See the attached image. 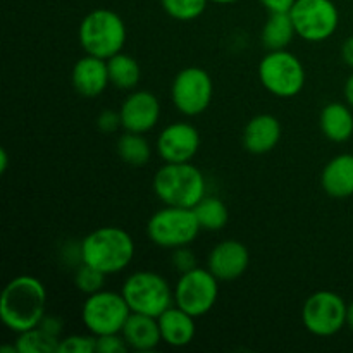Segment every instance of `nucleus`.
I'll return each mask as SVG.
<instances>
[{"mask_svg":"<svg viewBox=\"0 0 353 353\" xmlns=\"http://www.w3.org/2000/svg\"><path fill=\"white\" fill-rule=\"evenodd\" d=\"M200 148V133L190 123H172L157 137V152L164 162H192Z\"/></svg>","mask_w":353,"mask_h":353,"instance_id":"obj_13","label":"nucleus"},{"mask_svg":"<svg viewBox=\"0 0 353 353\" xmlns=\"http://www.w3.org/2000/svg\"><path fill=\"white\" fill-rule=\"evenodd\" d=\"M97 338V350L99 353H126L130 350L126 340L121 333L117 334H103Z\"/></svg>","mask_w":353,"mask_h":353,"instance_id":"obj_30","label":"nucleus"},{"mask_svg":"<svg viewBox=\"0 0 353 353\" xmlns=\"http://www.w3.org/2000/svg\"><path fill=\"white\" fill-rule=\"evenodd\" d=\"M119 114L124 131L143 134L157 126L161 119V103L154 93L138 90L124 99Z\"/></svg>","mask_w":353,"mask_h":353,"instance_id":"obj_14","label":"nucleus"},{"mask_svg":"<svg viewBox=\"0 0 353 353\" xmlns=\"http://www.w3.org/2000/svg\"><path fill=\"white\" fill-rule=\"evenodd\" d=\"M131 312L159 317L174 305V290L168 279L154 271H137L130 274L121 288Z\"/></svg>","mask_w":353,"mask_h":353,"instance_id":"obj_5","label":"nucleus"},{"mask_svg":"<svg viewBox=\"0 0 353 353\" xmlns=\"http://www.w3.org/2000/svg\"><path fill=\"white\" fill-rule=\"evenodd\" d=\"M154 192L164 205L193 209L205 196V176L192 162H164L155 172Z\"/></svg>","mask_w":353,"mask_h":353,"instance_id":"obj_3","label":"nucleus"},{"mask_svg":"<svg viewBox=\"0 0 353 353\" xmlns=\"http://www.w3.org/2000/svg\"><path fill=\"white\" fill-rule=\"evenodd\" d=\"M61 338L54 336L41 326L17 334L16 347L19 353H59Z\"/></svg>","mask_w":353,"mask_h":353,"instance_id":"obj_26","label":"nucleus"},{"mask_svg":"<svg viewBox=\"0 0 353 353\" xmlns=\"http://www.w3.org/2000/svg\"><path fill=\"white\" fill-rule=\"evenodd\" d=\"M341 57H343L345 64H348L353 69V37L347 38L341 47Z\"/></svg>","mask_w":353,"mask_h":353,"instance_id":"obj_35","label":"nucleus"},{"mask_svg":"<svg viewBox=\"0 0 353 353\" xmlns=\"http://www.w3.org/2000/svg\"><path fill=\"white\" fill-rule=\"evenodd\" d=\"M210 0H161L162 9L176 21H195L205 12Z\"/></svg>","mask_w":353,"mask_h":353,"instance_id":"obj_27","label":"nucleus"},{"mask_svg":"<svg viewBox=\"0 0 353 353\" xmlns=\"http://www.w3.org/2000/svg\"><path fill=\"white\" fill-rule=\"evenodd\" d=\"M202 231L193 209L165 205L157 210L147 223L150 241L165 250L190 247Z\"/></svg>","mask_w":353,"mask_h":353,"instance_id":"obj_6","label":"nucleus"},{"mask_svg":"<svg viewBox=\"0 0 353 353\" xmlns=\"http://www.w3.org/2000/svg\"><path fill=\"white\" fill-rule=\"evenodd\" d=\"M262 86L279 99H293L305 86V68L288 50H269L259 64Z\"/></svg>","mask_w":353,"mask_h":353,"instance_id":"obj_7","label":"nucleus"},{"mask_svg":"<svg viewBox=\"0 0 353 353\" xmlns=\"http://www.w3.org/2000/svg\"><path fill=\"white\" fill-rule=\"evenodd\" d=\"M296 31L290 12L269 14V19L262 28L261 40L268 50H283L292 43Z\"/></svg>","mask_w":353,"mask_h":353,"instance_id":"obj_22","label":"nucleus"},{"mask_svg":"<svg viewBox=\"0 0 353 353\" xmlns=\"http://www.w3.org/2000/svg\"><path fill=\"white\" fill-rule=\"evenodd\" d=\"M323 190L333 199L353 195V154H340L331 159L321 174Z\"/></svg>","mask_w":353,"mask_h":353,"instance_id":"obj_20","label":"nucleus"},{"mask_svg":"<svg viewBox=\"0 0 353 353\" xmlns=\"http://www.w3.org/2000/svg\"><path fill=\"white\" fill-rule=\"evenodd\" d=\"M126 34L123 17L110 9H95L88 12L83 17L78 30L83 50L105 61L123 52Z\"/></svg>","mask_w":353,"mask_h":353,"instance_id":"obj_4","label":"nucleus"},{"mask_svg":"<svg viewBox=\"0 0 353 353\" xmlns=\"http://www.w3.org/2000/svg\"><path fill=\"white\" fill-rule=\"evenodd\" d=\"M264 6V9L269 14H279V12H290L295 6L296 0H259Z\"/></svg>","mask_w":353,"mask_h":353,"instance_id":"obj_33","label":"nucleus"},{"mask_svg":"<svg viewBox=\"0 0 353 353\" xmlns=\"http://www.w3.org/2000/svg\"><path fill=\"white\" fill-rule=\"evenodd\" d=\"M107 68H109L110 85H114L116 88L133 90L140 83V64L131 55L123 54V52L112 55L110 59H107Z\"/></svg>","mask_w":353,"mask_h":353,"instance_id":"obj_23","label":"nucleus"},{"mask_svg":"<svg viewBox=\"0 0 353 353\" xmlns=\"http://www.w3.org/2000/svg\"><path fill=\"white\" fill-rule=\"evenodd\" d=\"M290 17L296 37L310 43H321L334 34L340 24V12L333 0H296Z\"/></svg>","mask_w":353,"mask_h":353,"instance_id":"obj_9","label":"nucleus"},{"mask_svg":"<svg viewBox=\"0 0 353 353\" xmlns=\"http://www.w3.org/2000/svg\"><path fill=\"white\" fill-rule=\"evenodd\" d=\"M121 334L126 340L130 350L150 352L157 348L162 341L161 327H159L157 317L147 316V314L131 312L124 324Z\"/></svg>","mask_w":353,"mask_h":353,"instance_id":"obj_19","label":"nucleus"},{"mask_svg":"<svg viewBox=\"0 0 353 353\" xmlns=\"http://www.w3.org/2000/svg\"><path fill=\"white\" fill-rule=\"evenodd\" d=\"M97 350V338L90 334H71L61 338L59 353H93Z\"/></svg>","mask_w":353,"mask_h":353,"instance_id":"obj_29","label":"nucleus"},{"mask_svg":"<svg viewBox=\"0 0 353 353\" xmlns=\"http://www.w3.org/2000/svg\"><path fill=\"white\" fill-rule=\"evenodd\" d=\"M219 299V279L209 269L195 268L179 276L174 286V305L195 319L205 316Z\"/></svg>","mask_w":353,"mask_h":353,"instance_id":"obj_10","label":"nucleus"},{"mask_svg":"<svg viewBox=\"0 0 353 353\" xmlns=\"http://www.w3.org/2000/svg\"><path fill=\"white\" fill-rule=\"evenodd\" d=\"M134 241L128 231L117 226L93 230L79 245V261L99 269L105 276L117 274L131 264Z\"/></svg>","mask_w":353,"mask_h":353,"instance_id":"obj_2","label":"nucleus"},{"mask_svg":"<svg viewBox=\"0 0 353 353\" xmlns=\"http://www.w3.org/2000/svg\"><path fill=\"white\" fill-rule=\"evenodd\" d=\"M196 219L202 230L207 231H219L223 230L230 219L226 203L217 196H203L195 207H193Z\"/></svg>","mask_w":353,"mask_h":353,"instance_id":"obj_25","label":"nucleus"},{"mask_svg":"<svg viewBox=\"0 0 353 353\" xmlns=\"http://www.w3.org/2000/svg\"><path fill=\"white\" fill-rule=\"evenodd\" d=\"M47 309V290L34 276L10 279L0 295V319L7 330L24 333L40 326Z\"/></svg>","mask_w":353,"mask_h":353,"instance_id":"obj_1","label":"nucleus"},{"mask_svg":"<svg viewBox=\"0 0 353 353\" xmlns=\"http://www.w3.org/2000/svg\"><path fill=\"white\" fill-rule=\"evenodd\" d=\"M347 310L343 296L330 290L312 293L302 309L303 326L319 338H330L347 326Z\"/></svg>","mask_w":353,"mask_h":353,"instance_id":"obj_11","label":"nucleus"},{"mask_svg":"<svg viewBox=\"0 0 353 353\" xmlns=\"http://www.w3.org/2000/svg\"><path fill=\"white\" fill-rule=\"evenodd\" d=\"M347 326L353 331V302L348 305V310H347Z\"/></svg>","mask_w":353,"mask_h":353,"instance_id":"obj_38","label":"nucleus"},{"mask_svg":"<svg viewBox=\"0 0 353 353\" xmlns=\"http://www.w3.org/2000/svg\"><path fill=\"white\" fill-rule=\"evenodd\" d=\"M130 316L131 309L123 293L105 290L88 295L81 309L83 324L93 336L121 333Z\"/></svg>","mask_w":353,"mask_h":353,"instance_id":"obj_8","label":"nucleus"},{"mask_svg":"<svg viewBox=\"0 0 353 353\" xmlns=\"http://www.w3.org/2000/svg\"><path fill=\"white\" fill-rule=\"evenodd\" d=\"M210 2H214V3H221V6H230V3L238 2V0H210Z\"/></svg>","mask_w":353,"mask_h":353,"instance_id":"obj_40","label":"nucleus"},{"mask_svg":"<svg viewBox=\"0 0 353 353\" xmlns=\"http://www.w3.org/2000/svg\"><path fill=\"white\" fill-rule=\"evenodd\" d=\"M319 126L324 137L334 143H343L353 137V114L350 105L331 102L321 110Z\"/></svg>","mask_w":353,"mask_h":353,"instance_id":"obj_21","label":"nucleus"},{"mask_svg":"<svg viewBox=\"0 0 353 353\" xmlns=\"http://www.w3.org/2000/svg\"><path fill=\"white\" fill-rule=\"evenodd\" d=\"M7 168H9V155H7V150L6 148H2L0 150V172H6Z\"/></svg>","mask_w":353,"mask_h":353,"instance_id":"obj_37","label":"nucleus"},{"mask_svg":"<svg viewBox=\"0 0 353 353\" xmlns=\"http://www.w3.org/2000/svg\"><path fill=\"white\" fill-rule=\"evenodd\" d=\"M250 264L248 248L241 241L224 240L210 250L207 269L219 281H234L247 272Z\"/></svg>","mask_w":353,"mask_h":353,"instance_id":"obj_15","label":"nucleus"},{"mask_svg":"<svg viewBox=\"0 0 353 353\" xmlns=\"http://www.w3.org/2000/svg\"><path fill=\"white\" fill-rule=\"evenodd\" d=\"M159 327H161L162 341L174 348L188 347L196 334L195 317L190 316L178 305L169 307L165 312L157 317Z\"/></svg>","mask_w":353,"mask_h":353,"instance_id":"obj_18","label":"nucleus"},{"mask_svg":"<svg viewBox=\"0 0 353 353\" xmlns=\"http://www.w3.org/2000/svg\"><path fill=\"white\" fill-rule=\"evenodd\" d=\"M281 133V123L278 117L272 114H259L247 123L241 134V141H243L245 150L262 155L278 147Z\"/></svg>","mask_w":353,"mask_h":353,"instance_id":"obj_17","label":"nucleus"},{"mask_svg":"<svg viewBox=\"0 0 353 353\" xmlns=\"http://www.w3.org/2000/svg\"><path fill=\"white\" fill-rule=\"evenodd\" d=\"M103 283H105V274L100 272L99 269L85 264V262H81V265L76 269L74 285L85 295H92V293L100 292L103 288Z\"/></svg>","mask_w":353,"mask_h":353,"instance_id":"obj_28","label":"nucleus"},{"mask_svg":"<svg viewBox=\"0 0 353 353\" xmlns=\"http://www.w3.org/2000/svg\"><path fill=\"white\" fill-rule=\"evenodd\" d=\"M171 264H172V268L179 272V274L192 271V269L196 268L195 254L190 250V247L174 248V250H172Z\"/></svg>","mask_w":353,"mask_h":353,"instance_id":"obj_31","label":"nucleus"},{"mask_svg":"<svg viewBox=\"0 0 353 353\" xmlns=\"http://www.w3.org/2000/svg\"><path fill=\"white\" fill-rule=\"evenodd\" d=\"M40 326L43 327L45 331H48V333H50V334H54V336L61 338V333H62V321L59 319V317H48V316H45L43 319H41Z\"/></svg>","mask_w":353,"mask_h":353,"instance_id":"obj_34","label":"nucleus"},{"mask_svg":"<svg viewBox=\"0 0 353 353\" xmlns=\"http://www.w3.org/2000/svg\"><path fill=\"white\" fill-rule=\"evenodd\" d=\"M117 155L126 164L141 168V165L148 164V161H150L152 147L141 133L126 131L117 140Z\"/></svg>","mask_w":353,"mask_h":353,"instance_id":"obj_24","label":"nucleus"},{"mask_svg":"<svg viewBox=\"0 0 353 353\" xmlns=\"http://www.w3.org/2000/svg\"><path fill=\"white\" fill-rule=\"evenodd\" d=\"M212 78L202 68H185L172 79L171 100L183 116L195 117L205 112L212 102Z\"/></svg>","mask_w":353,"mask_h":353,"instance_id":"obj_12","label":"nucleus"},{"mask_svg":"<svg viewBox=\"0 0 353 353\" xmlns=\"http://www.w3.org/2000/svg\"><path fill=\"white\" fill-rule=\"evenodd\" d=\"M345 100H347L348 105L353 109V72L348 76L347 83H345Z\"/></svg>","mask_w":353,"mask_h":353,"instance_id":"obj_36","label":"nucleus"},{"mask_svg":"<svg viewBox=\"0 0 353 353\" xmlns=\"http://www.w3.org/2000/svg\"><path fill=\"white\" fill-rule=\"evenodd\" d=\"M0 353H19L16 345H6V347H0Z\"/></svg>","mask_w":353,"mask_h":353,"instance_id":"obj_39","label":"nucleus"},{"mask_svg":"<svg viewBox=\"0 0 353 353\" xmlns=\"http://www.w3.org/2000/svg\"><path fill=\"white\" fill-rule=\"evenodd\" d=\"M97 126L102 133H116L119 128H123L121 123V114L116 110H103L97 119Z\"/></svg>","mask_w":353,"mask_h":353,"instance_id":"obj_32","label":"nucleus"},{"mask_svg":"<svg viewBox=\"0 0 353 353\" xmlns=\"http://www.w3.org/2000/svg\"><path fill=\"white\" fill-rule=\"evenodd\" d=\"M71 81L76 92L81 97L95 99V97L102 95L110 83L107 61L86 54L85 57L76 61L71 72Z\"/></svg>","mask_w":353,"mask_h":353,"instance_id":"obj_16","label":"nucleus"}]
</instances>
